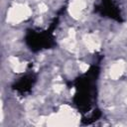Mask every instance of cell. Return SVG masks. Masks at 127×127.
I'll list each match as a JSON object with an SVG mask.
<instances>
[{"mask_svg":"<svg viewBox=\"0 0 127 127\" xmlns=\"http://www.w3.org/2000/svg\"><path fill=\"white\" fill-rule=\"evenodd\" d=\"M99 70V65L97 64H93L84 73L80 74L73 81L75 92L72 102L77 110L82 114V119L98 111L95 107V102Z\"/></svg>","mask_w":127,"mask_h":127,"instance_id":"cell-1","label":"cell"},{"mask_svg":"<svg viewBox=\"0 0 127 127\" xmlns=\"http://www.w3.org/2000/svg\"><path fill=\"white\" fill-rule=\"evenodd\" d=\"M25 43L32 52H41L52 49L56 46V38L53 27L45 30H28L25 36Z\"/></svg>","mask_w":127,"mask_h":127,"instance_id":"cell-2","label":"cell"},{"mask_svg":"<svg viewBox=\"0 0 127 127\" xmlns=\"http://www.w3.org/2000/svg\"><path fill=\"white\" fill-rule=\"evenodd\" d=\"M94 13L98 14L100 17L107 18L118 23H122L123 19V9L120 0H96L93 6Z\"/></svg>","mask_w":127,"mask_h":127,"instance_id":"cell-3","label":"cell"},{"mask_svg":"<svg viewBox=\"0 0 127 127\" xmlns=\"http://www.w3.org/2000/svg\"><path fill=\"white\" fill-rule=\"evenodd\" d=\"M38 74L34 72L33 70H29L26 73H24L22 76H20L15 82L12 84V89L15 90L20 95H26L29 94L32 91V88L37 82Z\"/></svg>","mask_w":127,"mask_h":127,"instance_id":"cell-4","label":"cell"}]
</instances>
